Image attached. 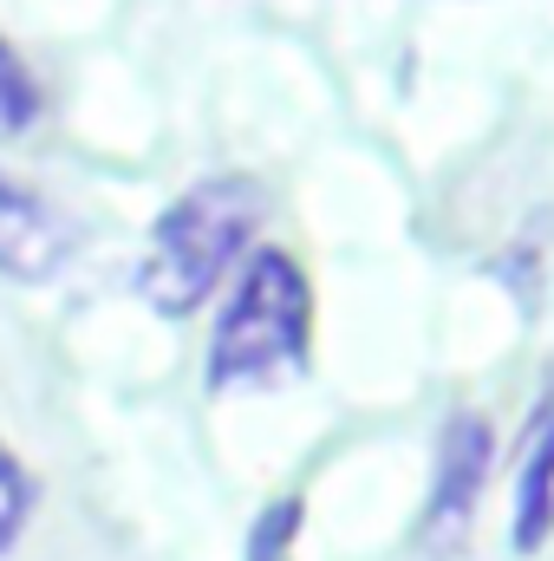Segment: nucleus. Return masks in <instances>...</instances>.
I'll use <instances>...</instances> for the list:
<instances>
[{"label": "nucleus", "mask_w": 554, "mask_h": 561, "mask_svg": "<svg viewBox=\"0 0 554 561\" xmlns=\"http://www.w3.org/2000/svg\"><path fill=\"white\" fill-rule=\"evenodd\" d=\"M262 216H268V196H262L255 176H203V183H189L150 222V242H143V262H138V294L163 320L196 313L222 287V275L242 262Z\"/></svg>", "instance_id": "nucleus-1"}, {"label": "nucleus", "mask_w": 554, "mask_h": 561, "mask_svg": "<svg viewBox=\"0 0 554 561\" xmlns=\"http://www.w3.org/2000/svg\"><path fill=\"white\" fill-rule=\"evenodd\" d=\"M307 346H313V294H307L300 262L280 249H255L209 333V359H203L209 392H249V386L293 379L307 366Z\"/></svg>", "instance_id": "nucleus-2"}, {"label": "nucleus", "mask_w": 554, "mask_h": 561, "mask_svg": "<svg viewBox=\"0 0 554 561\" xmlns=\"http://www.w3.org/2000/svg\"><path fill=\"white\" fill-rule=\"evenodd\" d=\"M72 255H79V222L53 196H39V190H26L20 176L0 170V275L53 280Z\"/></svg>", "instance_id": "nucleus-3"}, {"label": "nucleus", "mask_w": 554, "mask_h": 561, "mask_svg": "<svg viewBox=\"0 0 554 561\" xmlns=\"http://www.w3.org/2000/svg\"><path fill=\"white\" fill-rule=\"evenodd\" d=\"M489 457H496V444H489V424L476 419V412H457V419L443 424L437 470H430V503H424V529L430 536L437 529H457L476 510L483 477H489Z\"/></svg>", "instance_id": "nucleus-4"}, {"label": "nucleus", "mask_w": 554, "mask_h": 561, "mask_svg": "<svg viewBox=\"0 0 554 561\" xmlns=\"http://www.w3.org/2000/svg\"><path fill=\"white\" fill-rule=\"evenodd\" d=\"M516 556H542L554 536V392L535 405L529 437H522V463H516Z\"/></svg>", "instance_id": "nucleus-5"}, {"label": "nucleus", "mask_w": 554, "mask_h": 561, "mask_svg": "<svg viewBox=\"0 0 554 561\" xmlns=\"http://www.w3.org/2000/svg\"><path fill=\"white\" fill-rule=\"evenodd\" d=\"M39 125V79L33 66L0 39V138H26Z\"/></svg>", "instance_id": "nucleus-6"}, {"label": "nucleus", "mask_w": 554, "mask_h": 561, "mask_svg": "<svg viewBox=\"0 0 554 561\" xmlns=\"http://www.w3.org/2000/svg\"><path fill=\"white\" fill-rule=\"evenodd\" d=\"M26 516H33V477H26V463L0 444V556L13 549V536L26 529Z\"/></svg>", "instance_id": "nucleus-7"}, {"label": "nucleus", "mask_w": 554, "mask_h": 561, "mask_svg": "<svg viewBox=\"0 0 554 561\" xmlns=\"http://www.w3.org/2000/svg\"><path fill=\"white\" fill-rule=\"evenodd\" d=\"M293 536H300V496H280V503H268L255 516V529H249V561H287Z\"/></svg>", "instance_id": "nucleus-8"}]
</instances>
